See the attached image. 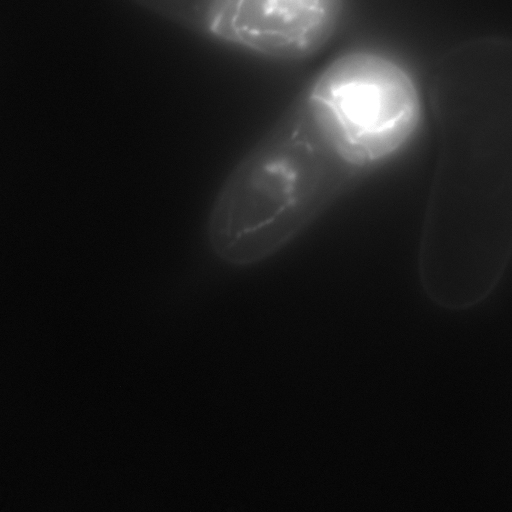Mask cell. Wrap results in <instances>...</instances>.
I'll use <instances>...</instances> for the list:
<instances>
[{"mask_svg":"<svg viewBox=\"0 0 512 512\" xmlns=\"http://www.w3.org/2000/svg\"><path fill=\"white\" fill-rule=\"evenodd\" d=\"M345 0H224L211 37L272 61L307 59L340 26Z\"/></svg>","mask_w":512,"mask_h":512,"instance_id":"obj_3","label":"cell"},{"mask_svg":"<svg viewBox=\"0 0 512 512\" xmlns=\"http://www.w3.org/2000/svg\"><path fill=\"white\" fill-rule=\"evenodd\" d=\"M190 30L211 36L224 0H132Z\"/></svg>","mask_w":512,"mask_h":512,"instance_id":"obj_4","label":"cell"},{"mask_svg":"<svg viewBox=\"0 0 512 512\" xmlns=\"http://www.w3.org/2000/svg\"><path fill=\"white\" fill-rule=\"evenodd\" d=\"M429 101L438 153L418 270L438 307L485 301L512 253V47L484 43L447 55Z\"/></svg>","mask_w":512,"mask_h":512,"instance_id":"obj_2","label":"cell"},{"mask_svg":"<svg viewBox=\"0 0 512 512\" xmlns=\"http://www.w3.org/2000/svg\"><path fill=\"white\" fill-rule=\"evenodd\" d=\"M423 99L409 67L379 48L330 60L225 178L207 219L212 252L259 263L400 155L415 138Z\"/></svg>","mask_w":512,"mask_h":512,"instance_id":"obj_1","label":"cell"}]
</instances>
